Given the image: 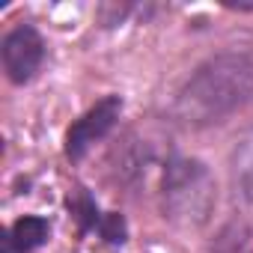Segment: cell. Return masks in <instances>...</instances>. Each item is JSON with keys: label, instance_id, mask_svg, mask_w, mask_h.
Instances as JSON below:
<instances>
[{"label": "cell", "instance_id": "obj_1", "mask_svg": "<svg viewBox=\"0 0 253 253\" xmlns=\"http://www.w3.org/2000/svg\"><path fill=\"white\" fill-rule=\"evenodd\" d=\"M253 101V54L226 51L203 66L185 81L179 92V116L191 125H211L223 116L241 110Z\"/></svg>", "mask_w": 253, "mask_h": 253}, {"label": "cell", "instance_id": "obj_2", "mask_svg": "<svg viewBox=\"0 0 253 253\" xmlns=\"http://www.w3.org/2000/svg\"><path fill=\"white\" fill-rule=\"evenodd\" d=\"M164 211L179 226H203L217 203L211 170L197 158H173L161 179Z\"/></svg>", "mask_w": 253, "mask_h": 253}, {"label": "cell", "instance_id": "obj_3", "mask_svg": "<svg viewBox=\"0 0 253 253\" xmlns=\"http://www.w3.org/2000/svg\"><path fill=\"white\" fill-rule=\"evenodd\" d=\"M0 60H3V72L12 84H27L36 78L45 60V39L39 36L36 27L18 24L3 36L0 45Z\"/></svg>", "mask_w": 253, "mask_h": 253}, {"label": "cell", "instance_id": "obj_4", "mask_svg": "<svg viewBox=\"0 0 253 253\" xmlns=\"http://www.w3.org/2000/svg\"><path fill=\"white\" fill-rule=\"evenodd\" d=\"M122 113V98L119 95H104L101 101H95L81 119H75V125L66 134V155L72 161H81L98 140H104Z\"/></svg>", "mask_w": 253, "mask_h": 253}, {"label": "cell", "instance_id": "obj_5", "mask_svg": "<svg viewBox=\"0 0 253 253\" xmlns=\"http://www.w3.org/2000/svg\"><path fill=\"white\" fill-rule=\"evenodd\" d=\"M48 232H51L48 220L30 214V217H21V220L12 223V229H9V235H6V244H9V250L27 253V250L42 247V244L48 241Z\"/></svg>", "mask_w": 253, "mask_h": 253}, {"label": "cell", "instance_id": "obj_6", "mask_svg": "<svg viewBox=\"0 0 253 253\" xmlns=\"http://www.w3.org/2000/svg\"><path fill=\"white\" fill-rule=\"evenodd\" d=\"M232 173H235V182H238L244 200L253 203V128L247 134H241V140L232 149Z\"/></svg>", "mask_w": 253, "mask_h": 253}, {"label": "cell", "instance_id": "obj_7", "mask_svg": "<svg viewBox=\"0 0 253 253\" xmlns=\"http://www.w3.org/2000/svg\"><path fill=\"white\" fill-rule=\"evenodd\" d=\"M98 232H101L110 244H122V241H125V235H128V226H125V217H122V214L110 211V214H104V217H101Z\"/></svg>", "mask_w": 253, "mask_h": 253}, {"label": "cell", "instance_id": "obj_8", "mask_svg": "<svg viewBox=\"0 0 253 253\" xmlns=\"http://www.w3.org/2000/svg\"><path fill=\"white\" fill-rule=\"evenodd\" d=\"M229 9H241V12H247V9H253V3H226Z\"/></svg>", "mask_w": 253, "mask_h": 253}]
</instances>
